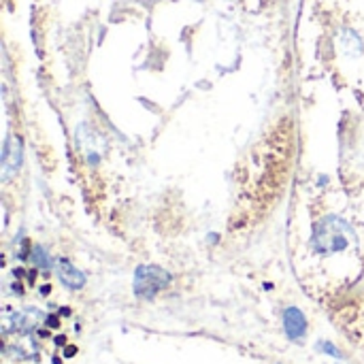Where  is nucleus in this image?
Instances as JSON below:
<instances>
[{
  "label": "nucleus",
  "mask_w": 364,
  "mask_h": 364,
  "mask_svg": "<svg viewBox=\"0 0 364 364\" xmlns=\"http://www.w3.org/2000/svg\"><path fill=\"white\" fill-rule=\"evenodd\" d=\"M171 286V273L156 264H141L134 273V294L139 299H154Z\"/></svg>",
  "instance_id": "nucleus-1"
},
{
  "label": "nucleus",
  "mask_w": 364,
  "mask_h": 364,
  "mask_svg": "<svg viewBox=\"0 0 364 364\" xmlns=\"http://www.w3.org/2000/svg\"><path fill=\"white\" fill-rule=\"evenodd\" d=\"M284 328L292 341H301L307 335V318L299 307H288L284 311Z\"/></svg>",
  "instance_id": "nucleus-2"
},
{
  "label": "nucleus",
  "mask_w": 364,
  "mask_h": 364,
  "mask_svg": "<svg viewBox=\"0 0 364 364\" xmlns=\"http://www.w3.org/2000/svg\"><path fill=\"white\" fill-rule=\"evenodd\" d=\"M19 166H21V143H19V139L9 136V141L4 143V154H2L4 179L13 177V173H17Z\"/></svg>",
  "instance_id": "nucleus-3"
},
{
  "label": "nucleus",
  "mask_w": 364,
  "mask_h": 364,
  "mask_svg": "<svg viewBox=\"0 0 364 364\" xmlns=\"http://www.w3.org/2000/svg\"><path fill=\"white\" fill-rule=\"evenodd\" d=\"M55 271H58L60 282H62L66 288H70V290H81V288L85 286V275H83L79 269H75V264L68 262L66 258H60V260L55 262Z\"/></svg>",
  "instance_id": "nucleus-4"
},
{
  "label": "nucleus",
  "mask_w": 364,
  "mask_h": 364,
  "mask_svg": "<svg viewBox=\"0 0 364 364\" xmlns=\"http://www.w3.org/2000/svg\"><path fill=\"white\" fill-rule=\"evenodd\" d=\"M32 262H34L36 267H41V269H51V258L47 256L45 247H41V245H36V247L32 250Z\"/></svg>",
  "instance_id": "nucleus-5"
},
{
  "label": "nucleus",
  "mask_w": 364,
  "mask_h": 364,
  "mask_svg": "<svg viewBox=\"0 0 364 364\" xmlns=\"http://www.w3.org/2000/svg\"><path fill=\"white\" fill-rule=\"evenodd\" d=\"M318 350H320V352H324V354H328V356H333V358H337V360H341V358H343L341 350H337L331 341H322V343H318Z\"/></svg>",
  "instance_id": "nucleus-6"
}]
</instances>
